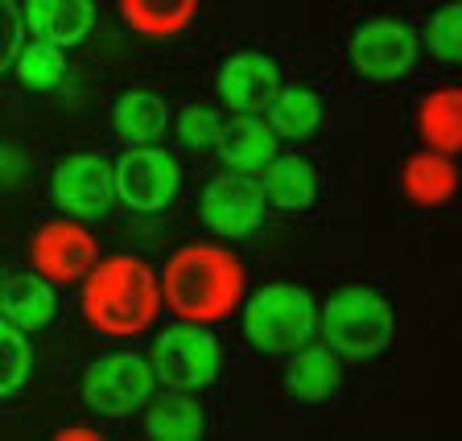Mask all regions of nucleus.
<instances>
[{"instance_id": "obj_27", "label": "nucleus", "mask_w": 462, "mask_h": 441, "mask_svg": "<svg viewBox=\"0 0 462 441\" xmlns=\"http://www.w3.org/2000/svg\"><path fill=\"white\" fill-rule=\"evenodd\" d=\"M178 136H182V144H190V149H211L223 136V115L215 112V107H186V112L178 115Z\"/></svg>"}, {"instance_id": "obj_18", "label": "nucleus", "mask_w": 462, "mask_h": 441, "mask_svg": "<svg viewBox=\"0 0 462 441\" xmlns=\"http://www.w3.org/2000/svg\"><path fill=\"white\" fill-rule=\"evenodd\" d=\"M54 309H58V298H54V280H46L38 272H25V277H13L0 285V314L9 317L13 326L21 330H42L54 322Z\"/></svg>"}, {"instance_id": "obj_26", "label": "nucleus", "mask_w": 462, "mask_h": 441, "mask_svg": "<svg viewBox=\"0 0 462 441\" xmlns=\"http://www.w3.org/2000/svg\"><path fill=\"white\" fill-rule=\"evenodd\" d=\"M425 46L438 62L462 67V0H450L442 9H433L425 21Z\"/></svg>"}, {"instance_id": "obj_1", "label": "nucleus", "mask_w": 462, "mask_h": 441, "mask_svg": "<svg viewBox=\"0 0 462 441\" xmlns=\"http://www.w3.org/2000/svg\"><path fill=\"white\" fill-rule=\"evenodd\" d=\"M248 272L240 256H231L219 243H186L165 260L162 298L182 322L211 326L244 306Z\"/></svg>"}, {"instance_id": "obj_19", "label": "nucleus", "mask_w": 462, "mask_h": 441, "mask_svg": "<svg viewBox=\"0 0 462 441\" xmlns=\"http://www.w3.org/2000/svg\"><path fill=\"white\" fill-rule=\"evenodd\" d=\"M260 190L264 202L281 207V211H306L310 202L318 198V173L306 157H273L264 165V178H260Z\"/></svg>"}, {"instance_id": "obj_8", "label": "nucleus", "mask_w": 462, "mask_h": 441, "mask_svg": "<svg viewBox=\"0 0 462 441\" xmlns=\"http://www.w3.org/2000/svg\"><path fill=\"white\" fill-rule=\"evenodd\" d=\"M351 67L372 83H396L417 67V29L404 17H375L351 33Z\"/></svg>"}, {"instance_id": "obj_13", "label": "nucleus", "mask_w": 462, "mask_h": 441, "mask_svg": "<svg viewBox=\"0 0 462 441\" xmlns=\"http://www.w3.org/2000/svg\"><path fill=\"white\" fill-rule=\"evenodd\" d=\"M277 128L256 112H240L231 124H223L219 136V157L227 170L236 173H256L277 157Z\"/></svg>"}, {"instance_id": "obj_7", "label": "nucleus", "mask_w": 462, "mask_h": 441, "mask_svg": "<svg viewBox=\"0 0 462 441\" xmlns=\"http://www.w3.org/2000/svg\"><path fill=\"white\" fill-rule=\"evenodd\" d=\"M182 170L165 149L157 144H133L116 161V198L141 215H157L178 198Z\"/></svg>"}, {"instance_id": "obj_16", "label": "nucleus", "mask_w": 462, "mask_h": 441, "mask_svg": "<svg viewBox=\"0 0 462 441\" xmlns=\"http://www.w3.org/2000/svg\"><path fill=\"white\" fill-rule=\"evenodd\" d=\"M401 190L413 207H442L458 194V165L446 153H433V149H421L404 161L401 170Z\"/></svg>"}, {"instance_id": "obj_29", "label": "nucleus", "mask_w": 462, "mask_h": 441, "mask_svg": "<svg viewBox=\"0 0 462 441\" xmlns=\"http://www.w3.org/2000/svg\"><path fill=\"white\" fill-rule=\"evenodd\" d=\"M0 165H5V149H0Z\"/></svg>"}, {"instance_id": "obj_4", "label": "nucleus", "mask_w": 462, "mask_h": 441, "mask_svg": "<svg viewBox=\"0 0 462 441\" xmlns=\"http://www.w3.org/2000/svg\"><path fill=\"white\" fill-rule=\"evenodd\" d=\"M244 335L256 351L293 355L298 346L314 343L318 306L301 285H264L244 306Z\"/></svg>"}, {"instance_id": "obj_3", "label": "nucleus", "mask_w": 462, "mask_h": 441, "mask_svg": "<svg viewBox=\"0 0 462 441\" xmlns=\"http://www.w3.org/2000/svg\"><path fill=\"white\" fill-rule=\"evenodd\" d=\"M318 330L327 338V346L338 359H375L380 351H388L396 330L393 301L375 289L346 285L327 301V309L318 314Z\"/></svg>"}, {"instance_id": "obj_17", "label": "nucleus", "mask_w": 462, "mask_h": 441, "mask_svg": "<svg viewBox=\"0 0 462 441\" xmlns=\"http://www.w3.org/2000/svg\"><path fill=\"white\" fill-rule=\"evenodd\" d=\"M417 133L433 153H462V87H438L417 104Z\"/></svg>"}, {"instance_id": "obj_25", "label": "nucleus", "mask_w": 462, "mask_h": 441, "mask_svg": "<svg viewBox=\"0 0 462 441\" xmlns=\"http://www.w3.org/2000/svg\"><path fill=\"white\" fill-rule=\"evenodd\" d=\"M13 67H17V75H21L25 87H33V91H50V87H58L62 75H67V58H62V46L33 38V46H21V54H17Z\"/></svg>"}, {"instance_id": "obj_9", "label": "nucleus", "mask_w": 462, "mask_h": 441, "mask_svg": "<svg viewBox=\"0 0 462 441\" xmlns=\"http://www.w3.org/2000/svg\"><path fill=\"white\" fill-rule=\"evenodd\" d=\"M29 260L54 285H83L87 272L99 264V243L83 223L50 219L33 231L29 240Z\"/></svg>"}, {"instance_id": "obj_12", "label": "nucleus", "mask_w": 462, "mask_h": 441, "mask_svg": "<svg viewBox=\"0 0 462 441\" xmlns=\"http://www.w3.org/2000/svg\"><path fill=\"white\" fill-rule=\"evenodd\" d=\"M215 91H219V99L231 112H260L281 91V70L269 54L240 50V54H231L223 62L219 78H215Z\"/></svg>"}, {"instance_id": "obj_2", "label": "nucleus", "mask_w": 462, "mask_h": 441, "mask_svg": "<svg viewBox=\"0 0 462 441\" xmlns=\"http://www.w3.org/2000/svg\"><path fill=\"white\" fill-rule=\"evenodd\" d=\"M162 301V277L141 256H107L83 280V317L107 338L144 335Z\"/></svg>"}, {"instance_id": "obj_20", "label": "nucleus", "mask_w": 462, "mask_h": 441, "mask_svg": "<svg viewBox=\"0 0 462 441\" xmlns=\"http://www.w3.org/2000/svg\"><path fill=\"white\" fill-rule=\"evenodd\" d=\"M170 124V104L153 91H128L112 107V128L128 144H153Z\"/></svg>"}, {"instance_id": "obj_23", "label": "nucleus", "mask_w": 462, "mask_h": 441, "mask_svg": "<svg viewBox=\"0 0 462 441\" xmlns=\"http://www.w3.org/2000/svg\"><path fill=\"white\" fill-rule=\"evenodd\" d=\"M202 429H207V417H202V409L186 392L162 396L144 413V433L157 441H194L202 437Z\"/></svg>"}, {"instance_id": "obj_22", "label": "nucleus", "mask_w": 462, "mask_h": 441, "mask_svg": "<svg viewBox=\"0 0 462 441\" xmlns=\"http://www.w3.org/2000/svg\"><path fill=\"white\" fill-rule=\"evenodd\" d=\"M125 21L144 38H173L199 13V0H120Z\"/></svg>"}, {"instance_id": "obj_14", "label": "nucleus", "mask_w": 462, "mask_h": 441, "mask_svg": "<svg viewBox=\"0 0 462 441\" xmlns=\"http://www.w3.org/2000/svg\"><path fill=\"white\" fill-rule=\"evenodd\" d=\"M25 29L54 46H79L96 29V0H29Z\"/></svg>"}, {"instance_id": "obj_15", "label": "nucleus", "mask_w": 462, "mask_h": 441, "mask_svg": "<svg viewBox=\"0 0 462 441\" xmlns=\"http://www.w3.org/2000/svg\"><path fill=\"white\" fill-rule=\"evenodd\" d=\"M343 384V367H338V355L330 351L327 343L314 346H298L293 359H289V372H285V388L293 400L301 404H318V400H330Z\"/></svg>"}, {"instance_id": "obj_11", "label": "nucleus", "mask_w": 462, "mask_h": 441, "mask_svg": "<svg viewBox=\"0 0 462 441\" xmlns=\"http://www.w3.org/2000/svg\"><path fill=\"white\" fill-rule=\"evenodd\" d=\"M199 215L215 235L240 240V235H252L264 223V190H260V182H252L248 173L227 170L207 182Z\"/></svg>"}, {"instance_id": "obj_28", "label": "nucleus", "mask_w": 462, "mask_h": 441, "mask_svg": "<svg viewBox=\"0 0 462 441\" xmlns=\"http://www.w3.org/2000/svg\"><path fill=\"white\" fill-rule=\"evenodd\" d=\"M21 29H25V13L13 0H0V75L17 62L21 54Z\"/></svg>"}, {"instance_id": "obj_10", "label": "nucleus", "mask_w": 462, "mask_h": 441, "mask_svg": "<svg viewBox=\"0 0 462 441\" xmlns=\"http://www.w3.org/2000/svg\"><path fill=\"white\" fill-rule=\"evenodd\" d=\"M50 198L70 219H104L116 202V165H107L99 153H75L54 170Z\"/></svg>"}, {"instance_id": "obj_6", "label": "nucleus", "mask_w": 462, "mask_h": 441, "mask_svg": "<svg viewBox=\"0 0 462 441\" xmlns=\"http://www.w3.org/2000/svg\"><path fill=\"white\" fill-rule=\"evenodd\" d=\"M149 363L157 372V384L173 388V392H199L219 375L223 351L211 330H202L199 322H182L157 338Z\"/></svg>"}, {"instance_id": "obj_21", "label": "nucleus", "mask_w": 462, "mask_h": 441, "mask_svg": "<svg viewBox=\"0 0 462 441\" xmlns=\"http://www.w3.org/2000/svg\"><path fill=\"white\" fill-rule=\"evenodd\" d=\"M269 124L285 141H306L322 124V99L310 87H281L269 99Z\"/></svg>"}, {"instance_id": "obj_24", "label": "nucleus", "mask_w": 462, "mask_h": 441, "mask_svg": "<svg viewBox=\"0 0 462 441\" xmlns=\"http://www.w3.org/2000/svg\"><path fill=\"white\" fill-rule=\"evenodd\" d=\"M29 372H33V351L21 326H13L9 317L0 322V400H9L25 388Z\"/></svg>"}, {"instance_id": "obj_5", "label": "nucleus", "mask_w": 462, "mask_h": 441, "mask_svg": "<svg viewBox=\"0 0 462 441\" xmlns=\"http://www.w3.org/2000/svg\"><path fill=\"white\" fill-rule=\"evenodd\" d=\"M157 392V372L149 359L128 351H107L83 372V404L96 417H133Z\"/></svg>"}]
</instances>
